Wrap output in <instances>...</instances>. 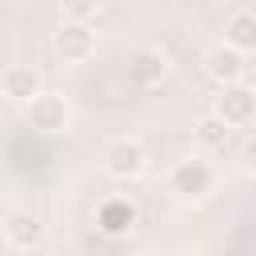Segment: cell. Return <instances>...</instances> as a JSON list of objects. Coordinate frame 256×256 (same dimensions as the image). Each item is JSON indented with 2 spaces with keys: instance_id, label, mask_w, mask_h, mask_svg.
Instances as JSON below:
<instances>
[{
  "instance_id": "obj_1",
  "label": "cell",
  "mask_w": 256,
  "mask_h": 256,
  "mask_svg": "<svg viewBox=\"0 0 256 256\" xmlns=\"http://www.w3.org/2000/svg\"><path fill=\"white\" fill-rule=\"evenodd\" d=\"M212 188H216V168H212V160H208L204 152H192V156L176 160L172 172H168V192H172L176 200H184V204L208 200Z\"/></svg>"
},
{
  "instance_id": "obj_2",
  "label": "cell",
  "mask_w": 256,
  "mask_h": 256,
  "mask_svg": "<svg viewBox=\"0 0 256 256\" xmlns=\"http://www.w3.org/2000/svg\"><path fill=\"white\" fill-rule=\"evenodd\" d=\"M20 112H24V124H28L32 132H40V136H60V132H68V124H72V104H68V96H64V92H52V88H44L40 96H32Z\"/></svg>"
},
{
  "instance_id": "obj_3",
  "label": "cell",
  "mask_w": 256,
  "mask_h": 256,
  "mask_svg": "<svg viewBox=\"0 0 256 256\" xmlns=\"http://www.w3.org/2000/svg\"><path fill=\"white\" fill-rule=\"evenodd\" d=\"M100 164H104V172H108L112 180H136V176H144V168H148V148H144L140 140H132V136H116V140L104 144Z\"/></svg>"
},
{
  "instance_id": "obj_4",
  "label": "cell",
  "mask_w": 256,
  "mask_h": 256,
  "mask_svg": "<svg viewBox=\"0 0 256 256\" xmlns=\"http://www.w3.org/2000/svg\"><path fill=\"white\" fill-rule=\"evenodd\" d=\"M52 52L64 64H88L96 56V32H92V24L60 20V28L52 32Z\"/></svg>"
},
{
  "instance_id": "obj_5",
  "label": "cell",
  "mask_w": 256,
  "mask_h": 256,
  "mask_svg": "<svg viewBox=\"0 0 256 256\" xmlns=\"http://www.w3.org/2000/svg\"><path fill=\"white\" fill-rule=\"evenodd\" d=\"M212 112H216L228 128H244V124H252V120H256V88H248L244 80L224 84V88L216 92Z\"/></svg>"
},
{
  "instance_id": "obj_6",
  "label": "cell",
  "mask_w": 256,
  "mask_h": 256,
  "mask_svg": "<svg viewBox=\"0 0 256 256\" xmlns=\"http://www.w3.org/2000/svg\"><path fill=\"white\" fill-rule=\"evenodd\" d=\"M44 92V76H40V68L36 64H8L4 72H0V96L8 100V104H16V108H24L32 96H40Z\"/></svg>"
},
{
  "instance_id": "obj_7",
  "label": "cell",
  "mask_w": 256,
  "mask_h": 256,
  "mask_svg": "<svg viewBox=\"0 0 256 256\" xmlns=\"http://www.w3.org/2000/svg\"><path fill=\"white\" fill-rule=\"evenodd\" d=\"M200 64H204V76L216 84V88H224V84H236V80H244V52H236L232 44H212L204 56H200Z\"/></svg>"
},
{
  "instance_id": "obj_8",
  "label": "cell",
  "mask_w": 256,
  "mask_h": 256,
  "mask_svg": "<svg viewBox=\"0 0 256 256\" xmlns=\"http://www.w3.org/2000/svg\"><path fill=\"white\" fill-rule=\"evenodd\" d=\"M4 240H8L16 252H32V248L44 240V220H40L32 208H8V212H4Z\"/></svg>"
},
{
  "instance_id": "obj_9",
  "label": "cell",
  "mask_w": 256,
  "mask_h": 256,
  "mask_svg": "<svg viewBox=\"0 0 256 256\" xmlns=\"http://www.w3.org/2000/svg\"><path fill=\"white\" fill-rule=\"evenodd\" d=\"M136 220H140V212H136V204H132L128 196H112V200H104V204L96 208V228H100L104 236H112V240L128 236V232L136 228Z\"/></svg>"
},
{
  "instance_id": "obj_10",
  "label": "cell",
  "mask_w": 256,
  "mask_h": 256,
  "mask_svg": "<svg viewBox=\"0 0 256 256\" xmlns=\"http://www.w3.org/2000/svg\"><path fill=\"white\" fill-rule=\"evenodd\" d=\"M168 52H160V48H140L132 60H128V80L136 84V88H156V84H164V76H168Z\"/></svg>"
},
{
  "instance_id": "obj_11",
  "label": "cell",
  "mask_w": 256,
  "mask_h": 256,
  "mask_svg": "<svg viewBox=\"0 0 256 256\" xmlns=\"http://www.w3.org/2000/svg\"><path fill=\"white\" fill-rule=\"evenodd\" d=\"M224 44H232L236 52H256V12L252 8H236L224 20Z\"/></svg>"
},
{
  "instance_id": "obj_12",
  "label": "cell",
  "mask_w": 256,
  "mask_h": 256,
  "mask_svg": "<svg viewBox=\"0 0 256 256\" xmlns=\"http://www.w3.org/2000/svg\"><path fill=\"white\" fill-rule=\"evenodd\" d=\"M192 136H196V144L204 148V152H216V148H224L228 144V136H232V128L216 116V112H204L200 120H196V128H192Z\"/></svg>"
},
{
  "instance_id": "obj_13",
  "label": "cell",
  "mask_w": 256,
  "mask_h": 256,
  "mask_svg": "<svg viewBox=\"0 0 256 256\" xmlns=\"http://www.w3.org/2000/svg\"><path fill=\"white\" fill-rule=\"evenodd\" d=\"M100 12V0H60V16L64 20H80V24H92Z\"/></svg>"
},
{
  "instance_id": "obj_14",
  "label": "cell",
  "mask_w": 256,
  "mask_h": 256,
  "mask_svg": "<svg viewBox=\"0 0 256 256\" xmlns=\"http://www.w3.org/2000/svg\"><path fill=\"white\" fill-rule=\"evenodd\" d=\"M236 164H240V172L256 176V136H248V140L240 144V152H236Z\"/></svg>"
}]
</instances>
